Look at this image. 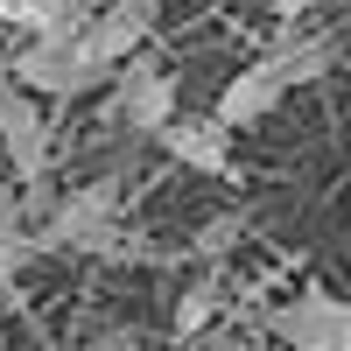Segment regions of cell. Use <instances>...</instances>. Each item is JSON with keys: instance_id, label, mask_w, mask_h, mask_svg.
Masks as SVG:
<instances>
[{"instance_id": "obj_1", "label": "cell", "mask_w": 351, "mask_h": 351, "mask_svg": "<svg viewBox=\"0 0 351 351\" xmlns=\"http://www.w3.org/2000/svg\"><path fill=\"white\" fill-rule=\"evenodd\" d=\"M155 14H162V0H106V8H92L77 28H71V56H77V71L84 77H112V64H120L127 49H141L155 36Z\"/></svg>"}, {"instance_id": "obj_2", "label": "cell", "mask_w": 351, "mask_h": 351, "mask_svg": "<svg viewBox=\"0 0 351 351\" xmlns=\"http://www.w3.org/2000/svg\"><path fill=\"white\" fill-rule=\"evenodd\" d=\"M28 246H71V253H127V225H120V190L112 183H84L49 211V225Z\"/></svg>"}, {"instance_id": "obj_3", "label": "cell", "mask_w": 351, "mask_h": 351, "mask_svg": "<svg viewBox=\"0 0 351 351\" xmlns=\"http://www.w3.org/2000/svg\"><path fill=\"white\" fill-rule=\"evenodd\" d=\"M112 77H120V92H112V120H120L127 134H155L169 112H176V84H169V71L155 64V56L127 49L120 64H112Z\"/></svg>"}, {"instance_id": "obj_4", "label": "cell", "mask_w": 351, "mask_h": 351, "mask_svg": "<svg viewBox=\"0 0 351 351\" xmlns=\"http://www.w3.org/2000/svg\"><path fill=\"white\" fill-rule=\"evenodd\" d=\"M0 148H8L14 162V183H36V176L49 169V120L28 84H14L8 71H0Z\"/></svg>"}, {"instance_id": "obj_5", "label": "cell", "mask_w": 351, "mask_h": 351, "mask_svg": "<svg viewBox=\"0 0 351 351\" xmlns=\"http://www.w3.org/2000/svg\"><path fill=\"white\" fill-rule=\"evenodd\" d=\"M14 84H28L36 99H84L92 92V77L71 56V28H36L28 49L14 56Z\"/></svg>"}, {"instance_id": "obj_6", "label": "cell", "mask_w": 351, "mask_h": 351, "mask_svg": "<svg viewBox=\"0 0 351 351\" xmlns=\"http://www.w3.org/2000/svg\"><path fill=\"white\" fill-rule=\"evenodd\" d=\"M274 337H288L295 351H344L351 344V309L337 295H324V288H309V295H295L274 316Z\"/></svg>"}, {"instance_id": "obj_7", "label": "cell", "mask_w": 351, "mask_h": 351, "mask_svg": "<svg viewBox=\"0 0 351 351\" xmlns=\"http://www.w3.org/2000/svg\"><path fill=\"white\" fill-rule=\"evenodd\" d=\"M281 99H288V77H281L274 56H260V64H246V71L218 92V112H211V120H218V127H253V120H267Z\"/></svg>"}, {"instance_id": "obj_8", "label": "cell", "mask_w": 351, "mask_h": 351, "mask_svg": "<svg viewBox=\"0 0 351 351\" xmlns=\"http://www.w3.org/2000/svg\"><path fill=\"white\" fill-rule=\"evenodd\" d=\"M225 134H232V127H218V120H176V112L155 127V141L169 148V162L204 169V176H232V148H225Z\"/></svg>"}, {"instance_id": "obj_9", "label": "cell", "mask_w": 351, "mask_h": 351, "mask_svg": "<svg viewBox=\"0 0 351 351\" xmlns=\"http://www.w3.org/2000/svg\"><path fill=\"white\" fill-rule=\"evenodd\" d=\"M274 64H281V77H288V92H295V84H309V77H324L330 64H337V36H302L295 21H288V36L267 49Z\"/></svg>"}, {"instance_id": "obj_10", "label": "cell", "mask_w": 351, "mask_h": 351, "mask_svg": "<svg viewBox=\"0 0 351 351\" xmlns=\"http://www.w3.org/2000/svg\"><path fill=\"white\" fill-rule=\"evenodd\" d=\"M218 302H225V281H218V274H197V281L183 288V302H176V337H197V330L218 316Z\"/></svg>"}, {"instance_id": "obj_11", "label": "cell", "mask_w": 351, "mask_h": 351, "mask_svg": "<svg viewBox=\"0 0 351 351\" xmlns=\"http://www.w3.org/2000/svg\"><path fill=\"white\" fill-rule=\"evenodd\" d=\"M0 21L21 28V36H36V28L56 21V0H0Z\"/></svg>"}, {"instance_id": "obj_12", "label": "cell", "mask_w": 351, "mask_h": 351, "mask_svg": "<svg viewBox=\"0 0 351 351\" xmlns=\"http://www.w3.org/2000/svg\"><path fill=\"white\" fill-rule=\"evenodd\" d=\"M21 253H28V239H21V211H14V204H0V274H8Z\"/></svg>"}, {"instance_id": "obj_13", "label": "cell", "mask_w": 351, "mask_h": 351, "mask_svg": "<svg viewBox=\"0 0 351 351\" xmlns=\"http://www.w3.org/2000/svg\"><path fill=\"white\" fill-rule=\"evenodd\" d=\"M232 232H239V225L218 218V225H204V239H197V246H204V253H225V246H232Z\"/></svg>"}, {"instance_id": "obj_14", "label": "cell", "mask_w": 351, "mask_h": 351, "mask_svg": "<svg viewBox=\"0 0 351 351\" xmlns=\"http://www.w3.org/2000/svg\"><path fill=\"white\" fill-rule=\"evenodd\" d=\"M267 8H274L281 21H302V14H309V0H267Z\"/></svg>"}]
</instances>
